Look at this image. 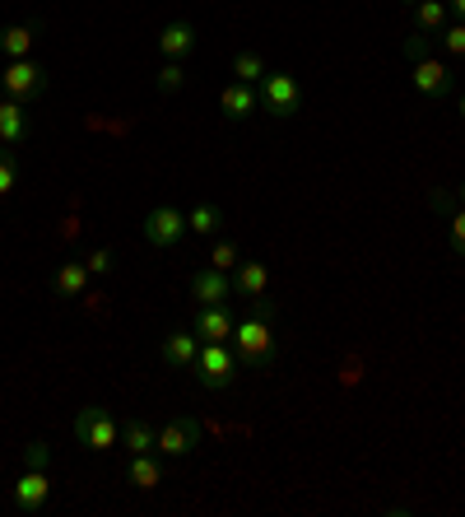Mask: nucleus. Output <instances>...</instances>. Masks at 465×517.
Here are the masks:
<instances>
[{
  "label": "nucleus",
  "mask_w": 465,
  "mask_h": 517,
  "mask_svg": "<svg viewBox=\"0 0 465 517\" xmlns=\"http://www.w3.org/2000/svg\"><path fill=\"white\" fill-rule=\"evenodd\" d=\"M233 354H238L242 368H252V373H266L270 364L279 359V341H275V327H270V317H238V327H233Z\"/></svg>",
  "instance_id": "f257e3e1"
},
{
  "label": "nucleus",
  "mask_w": 465,
  "mask_h": 517,
  "mask_svg": "<svg viewBox=\"0 0 465 517\" xmlns=\"http://www.w3.org/2000/svg\"><path fill=\"white\" fill-rule=\"evenodd\" d=\"M256 94H261V108H266L270 117H279V122L303 108V84H298V75H289V70H266V80L256 84Z\"/></svg>",
  "instance_id": "f03ea898"
},
{
  "label": "nucleus",
  "mask_w": 465,
  "mask_h": 517,
  "mask_svg": "<svg viewBox=\"0 0 465 517\" xmlns=\"http://www.w3.org/2000/svg\"><path fill=\"white\" fill-rule=\"evenodd\" d=\"M238 368H242L238 354L228 350V345L200 341V354H196V378H200V387H210V392H224V387H233Z\"/></svg>",
  "instance_id": "7ed1b4c3"
},
{
  "label": "nucleus",
  "mask_w": 465,
  "mask_h": 517,
  "mask_svg": "<svg viewBox=\"0 0 465 517\" xmlns=\"http://www.w3.org/2000/svg\"><path fill=\"white\" fill-rule=\"evenodd\" d=\"M75 438H80L89 452H112L121 443V424L107 406H84L75 415Z\"/></svg>",
  "instance_id": "20e7f679"
},
{
  "label": "nucleus",
  "mask_w": 465,
  "mask_h": 517,
  "mask_svg": "<svg viewBox=\"0 0 465 517\" xmlns=\"http://www.w3.org/2000/svg\"><path fill=\"white\" fill-rule=\"evenodd\" d=\"M0 94L14 98V103H38L42 94H47V70L33 61V56H24V61H10V70L0 75Z\"/></svg>",
  "instance_id": "39448f33"
},
{
  "label": "nucleus",
  "mask_w": 465,
  "mask_h": 517,
  "mask_svg": "<svg viewBox=\"0 0 465 517\" xmlns=\"http://www.w3.org/2000/svg\"><path fill=\"white\" fill-rule=\"evenodd\" d=\"M186 238V215L177 205H154L145 215V243L149 247H177Z\"/></svg>",
  "instance_id": "423d86ee"
},
{
  "label": "nucleus",
  "mask_w": 465,
  "mask_h": 517,
  "mask_svg": "<svg viewBox=\"0 0 465 517\" xmlns=\"http://www.w3.org/2000/svg\"><path fill=\"white\" fill-rule=\"evenodd\" d=\"M414 89H419V98H428V103H442V98L452 94V66L447 61H433V56H419L414 61Z\"/></svg>",
  "instance_id": "0eeeda50"
},
{
  "label": "nucleus",
  "mask_w": 465,
  "mask_h": 517,
  "mask_svg": "<svg viewBox=\"0 0 465 517\" xmlns=\"http://www.w3.org/2000/svg\"><path fill=\"white\" fill-rule=\"evenodd\" d=\"M200 448V424L191 415H177L159 429V452L163 457H191Z\"/></svg>",
  "instance_id": "6e6552de"
},
{
  "label": "nucleus",
  "mask_w": 465,
  "mask_h": 517,
  "mask_svg": "<svg viewBox=\"0 0 465 517\" xmlns=\"http://www.w3.org/2000/svg\"><path fill=\"white\" fill-rule=\"evenodd\" d=\"M47 499H52V480H47V471H28L14 480V508L19 513H42L47 508Z\"/></svg>",
  "instance_id": "1a4fd4ad"
},
{
  "label": "nucleus",
  "mask_w": 465,
  "mask_h": 517,
  "mask_svg": "<svg viewBox=\"0 0 465 517\" xmlns=\"http://www.w3.org/2000/svg\"><path fill=\"white\" fill-rule=\"evenodd\" d=\"M196 354H200V336L196 331H168V336H163L159 341V359L168 368H196Z\"/></svg>",
  "instance_id": "9d476101"
},
{
  "label": "nucleus",
  "mask_w": 465,
  "mask_h": 517,
  "mask_svg": "<svg viewBox=\"0 0 465 517\" xmlns=\"http://www.w3.org/2000/svg\"><path fill=\"white\" fill-rule=\"evenodd\" d=\"M191 299L205 308V303H228L233 299V275L228 271H214V266H205V271L191 275Z\"/></svg>",
  "instance_id": "9b49d317"
},
{
  "label": "nucleus",
  "mask_w": 465,
  "mask_h": 517,
  "mask_svg": "<svg viewBox=\"0 0 465 517\" xmlns=\"http://www.w3.org/2000/svg\"><path fill=\"white\" fill-rule=\"evenodd\" d=\"M233 327H238V322H233V313H228L224 303H205V308H200L196 313V336L200 341H219V345H228L233 341Z\"/></svg>",
  "instance_id": "f8f14e48"
},
{
  "label": "nucleus",
  "mask_w": 465,
  "mask_h": 517,
  "mask_svg": "<svg viewBox=\"0 0 465 517\" xmlns=\"http://www.w3.org/2000/svg\"><path fill=\"white\" fill-rule=\"evenodd\" d=\"M33 140V122H28V108L14 103V98H0V145H24Z\"/></svg>",
  "instance_id": "ddd939ff"
},
{
  "label": "nucleus",
  "mask_w": 465,
  "mask_h": 517,
  "mask_svg": "<svg viewBox=\"0 0 465 517\" xmlns=\"http://www.w3.org/2000/svg\"><path fill=\"white\" fill-rule=\"evenodd\" d=\"M219 108H224L228 122H247L256 108H261V94H256V84H228L224 94H219Z\"/></svg>",
  "instance_id": "4468645a"
},
{
  "label": "nucleus",
  "mask_w": 465,
  "mask_h": 517,
  "mask_svg": "<svg viewBox=\"0 0 465 517\" xmlns=\"http://www.w3.org/2000/svg\"><path fill=\"white\" fill-rule=\"evenodd\" d=\"M159 52L168 61H186V56L196 52V28L186 24V19H173V24L159 33Z\"/></svg>",
  "instance_id": "2eb2a0df"
},
{
  "label": "nucleus",
  "mask_w": 465,
  "mask_h": 517,
  "mask_svg": "<svg viewBox=\"0 0 465 517\" xmlns=\"http://www.w3.org/2000/svg\"><path fill=\"white\" fill-rule=\"evenodd\" d=\"M126 485L135 490H159L163 485V462L154 452H135L131 462H126Z\"/></svg>",
  "instance_id": "dca6fc26"
},
{
  "label": "nucleus",
  "mask_w": 465,
  "mask_h": 517,
  "mask_svg": "<svg viewBox=\"0 0 465 517\" xmlns=\"http://www.w3.org/2000/svg\"><path fill=\"white\" fill-rule=\"evenodd\" d=\"M270 289V271L261 266V261H238V271H233V294H242V299H261Z\"/></svg>",
  "instance_id": "f3484780"
},
{
  "label": "nucleus",
  "mask_w": 465,
  "mask_h": 517,
  "mask_svg": "<svg viewBox=\"0 0 465 517\" xmlns=\"http://www.w3.org/2000/svg\"><path fill=\"white\" fill-rule=\"evenodd\" d=\"M33 47H38V24H14L0 33V52L10 56V61H24V56H33Z\"/></svg>",
  "instance_id": "a211bd4d"
},
{
  "label": "nucleus",
  "mask_w": 465,
  "mask_h": 517,
  "mask_svg": "<svg viewBox=\"0 0 465 517\" xmlns=\"http://www.w3.org/2000/svg\"><path fill=\"white\" fill-rule=\"evenodd\" d=\"M121 448L131 452H159V429L154 424H145V420H126L121 424Z\"/></svg>",
  "instance_id": "6ab92c4d"
},
{
  "label": "nucleus",
  "mask_w": 465,
  "mask_h": 517,
  "mask_svg": "<svg viewBox=\"0 0 465 517\" xmlns=\"http://www.w3.org/2000/svg\"><path fill=\"white\" fill-rule=\"evenodd\" d=\"M89 266H84V261H66V266H61V271H56V280H52V289L56 294H61V299H80L84 289H89Z\"/></svg>",
  "instance_id": "aec40b11"
},
{
  "label": "nucleus",
  "mask_w": 465,
  "mask_h": 517,
  "mask_svg": "<svg viewBox=\"0 0 465 517\" xmlns=\"http://www.w3.org/2000/svg\"><path fill=\"white\" fill-rule=\"evenodd\" d=\"M447 28V0H419L414 5V33H442Z\"/></svg>",
  "instance_id": "412c9836"
},
{
  "label": "nucleus",
  "mask_w": 465,
  "mask_h": 517,
  "mask_svg": "<svg viewBox=\"0 0 465 517\" xmlns=\"http://www.w3.org/2000/svg\"><path fill=\"white\" fill-rule=\"evenodd\" d=\"M219 224H224V210L214 201H200L191 215H186V233H196V238H205V233H219Z\"/></svg>",
  "instance_id": "4be33fe9"
},
{
  "label": "nucleus",
  "mask_w": 465,
  "mask_h": 517,
  "mask_svg": "<svg viewBox=\"0 0 465 517\" xmlns=\"http://www.w3.org/2000/svg\"><path fill=\"white\" fill-rule=\"evenodd\" d=\"M266 61H261V52H238L233 56V80L238 84H261L266 80Z\"/></svg>",
  "instance_id": "5701e85b"
},
{
  "label": "nucleus",
  "mask_w": 465,
  "mask_h": 517,
  "mask_svg": "<svg viewBox=\"0 0 465 517\" xmlns=\"http://www.w3.org/2000/svg\"><path fill=\"white\" fill-rule=\"evenodd\" d=\"M19 187V164H14L10 145H0V196H10Z\"/></svg>",
  "instance_id": "b1692460"
},
{
  "label": "nucleus",
  "mask_w": 465,
  "mask_h": 517,
  "mask_svg": "<svg viewBox=\"0 0 465 517\" xmlns=\"http://www.w3.org/2000/svg\"><path fill=\"white\" fill-rule=\"evenodd\" d=\"M238 261H242L238 243H214V252H210V266H214V271H238Z\"/></svg>",
  "instance_id": "393cba45"
},
{
  "label": "nucleus",
  "mask_w": 465,
  "mask_h": 517,
  "mask_svg": "<svg viewBox=\"0 0 465 517\" xmlns=\"http://www.w3.org/2000/svg\"><path fill=\"white\" fill-rule=\"evenodd\" d=\"M182 84H186V66L182 61H168V66L159 70V94H177Z\"/></svg>",
  "instance_id": "a878e982"
},
{
  "label": "nucleus",
  "mask_w": 465,
  "mask_h": 517,
  "mask_svg": "<svg viewBox=\"0 0 465 517\" xmlns=\"http://www.w3.org/2000/svg\"><path fill=\"white\" fill-rule=\"evenodd\" d=\"M442 52L452 56V61H461V56H465V24H447V28H442Z\"/></svg>",
  "instance_id": "bb28decb"
},
{
  "label": "nucleus",
  "mask_w": 465,
  "mask_h": 517,
  "mask_svg": "<svg viewBox=\"0 0 465 517\" xmlns=\"http://www.w3.org/2000/svg\"><path fill=\"white\" fill-rule=\"evenodd\" d=\"M447 243H452L456 257H465V210H452V215H447Z\"/></svg>",
  "instance_id": "cd10ccee"
},
{
  "label": "nucleus",
  "mask_w": 465,
  "mask_h": 517,
  "mask_svg": "<svg viewBox=\"0 0 465 517\" xmlns=\"http://www.w3.org/2000/svg\"><path fill=\"white\" fill-rule=\"evenodd\" d=\"M24 466H28V471H47V466H52V448H47V443H28V448H24Z\"/></svg>",
  "instance_id": "c85d7f7f"
},
{
  "label": "nucleus",
  "mask_w": 465,
  "mask_h": 517,
  "mask_svg": "<svg viewBox=\"0 0 465 517\" xmlns=\"http://www.w3.org/2000/svg\"><path fill=\"white\" fill-rule=\"evenodd\" d=\"M84 266H89L93 275H107V271H112V252H107V247H98V252H89V261H84Z\"/></svg>",
  "instance_id": "c756f323"
},
{
  "label": "nucleus",
  "mask_w": 465,
  "mask_h": 517,
  "mask_svg": "<svg viewBox=\"0 0 465 517\" xmlns=\"http://www.w3.org/2000/svg\"><path fill=\"white\" fill-rule=\"evenodd\" d=\"M405 56H410V61L428 56V33H414V38H405Z\"/></svg>",
  "instance_id": "7c9ffc66"
},
{
  "label": "nucleus",
  "mask_w": 465,
  "mask_h": 517,
  "mask_svg": "<svg viewBox=\"0 0 465 517\" xmlns=\"http://www.w3.org/2000/svg\"><path fill=\"white\" fill-rule=\"evenodd\" d=\"M447 10H456V19L465 24V0H447Z\"/></svg>",
  "instance_id": "2f4dec72"
},
{
  "label": "nucleus",
  "mask_w": 465,
  "mask_h": 517,
  "mask_svg": "<svg viewBox=\"0 0 465 517\" xmlns=\"http://www.w3.org/2000/svg\"><path fill=\"white\" fill-rule=\"evenodd\" d=\"M456 112H461V117H465V94H461V103H456Z\"/></svg>",
  "instance_id": "473e14b6"
},
{
  "label": "nucleus",
  "mask_w": 465,
  "mask_h": 517,
  "mask_svg": "<svg viewBox=\"0 0 465 517\" xmlns=\"http://www.w3.org/2000/svg\"><path fill=\"white\" fill-rule=\"evenodd\" d=\"M456 196H461V201H465V182H461V187H456Z\"/></svg>",
  "instance_id": "72a5a7b5"
},
{
  "label": "nucleus",
  "mask_w": 465,
  "mask_h": 517,
  "mask_svg": "<svg viewBox=\"0 0 465 517\" xmlns=\"http://www.w3.org/2000/svg\"><path fill=\"white\" fill-rule=\"evenodd\" d=\"M400 5H419V0H400Z\"/></svg>",
  "instance_id": "f704fd0d"
}]
</instances>
